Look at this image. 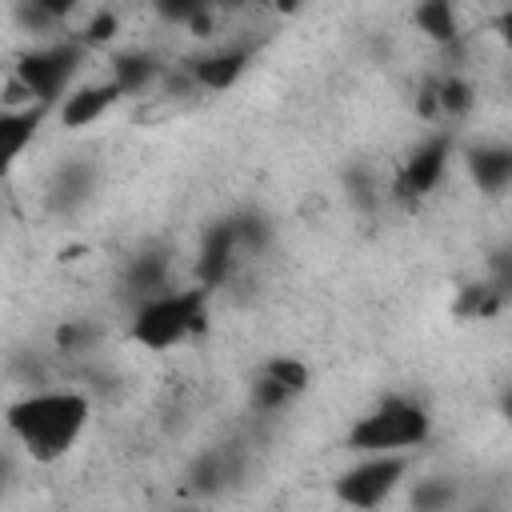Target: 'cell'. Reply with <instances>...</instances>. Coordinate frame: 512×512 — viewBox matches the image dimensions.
<instances>
[{"instance_id":"25","label":"cell","mask_w":512,"mask_h":512,"mask_svg":"<svg viewBox=\"0 0 512 512\" xmlns=\"http://www.w3.org/2000/svg\"><path fill=\"white\" fill-rule=\"evenodd\" d=\"M496 36L504 40V48H512V8H504V12L496 16Z\"/></svg>"},{"instance_id":"26","label":"cell","mask_w":512,"mask_h":512,"mask_svg":"<svg viewBox=\"0 0 512 512\" xmlns=\"http://www.w3.org/2000/svg\"><path fill=\"white\" fill-rule=\"evenodd\" d=\"M500 416H504V420L512 424V388H508V392L500 396Z\"/></svg>"},{"instance_id":"22","label":"cell","mask_w":512,"mask_h":512,"mask_svg":"<svg viewBox=\"0 0 512 512\" xmlns=\"http://www.w3.org/2000/svg\"><path fill=\"white\" fill-rule=\"evenodd\" d=\"M92 340H96V328L84 320H64L56 328V348H64V352H84Z\"/></svg>"},{"instance_id":"13","label":"cell","mask_w":512,"mask_h":512,"mask_svg":"<svg viewBox=\"0 0 512 512\" xmlns=\"http://www.w3.org/2000/svg\"><path fill=\"white\" fill-rule=\"evenodd\" d=\"M52 108L44 104H28V108H4L0 112V136H4V160L16 164L24 156V148L36 140L40 132V120L48 116Z\"/></svg>"},{"instance_id":"2","label":"cell","mask_w":512,"mask_h":512,"mask_svg":"<svg viewBox=\"0 0 512 512\" xmlns=\"http://www.w3.org/2000/svg\"><path fill=\"white\" fill-rule=\"evenodd\" d=\"M208 300H212V292L200 284L172 288V292L132 308L128 340L144 352H172L208 328Z\"/></svg>"},{"instance_id":"3","label":"cell","mask_w":512,"mask_h":512,"mask_svg":"<svg viewBox=\"0 0 512 512\" xmlns=\"http://www.w3.org/2000/svg\"><path fill=\"white\" fill-rule=\"evenodd\" d=\"M84 56H88V48L80 40H52V44L28 48L12 68L8 92H20V100H16L20 108H28V104L60 108V100L72 92V80H76Z\"/></svg>"},{"instance_id":"7","label":"cell","mask_w":512,"mask_h":512,"mask_svg":"<svg viewBox=\"0 0 512 512\" xmlns=\"http://www.w3.org/2000/svg\"><path fill=\"white\" fill-rule=\"evenodd\" d=\"M240 252H244V244H240V232H236V220L232 216L208 224L204 236H200V248H196V264H192L196 284L208 288V292H216L236 272Z\"/></svg>"},{"instance_id":"18","label":"cell","mask_w":512,"mask_h":512,"mask_svg":"<svg viewBox=\"0 0 512 512\" xmlns=\"http://www.w3.org/2000/svg\"><path fill=\"white\" fill-rule=\"evenodd\" d=\"M408 504H412V512H448L456 504V484L448 476H424L412 484Z\"/></svg>"},{"instance_id":"21","label":"cell","mask_w":512,"mask_h":512,"mask_svg":"<svg viewBox=\"0 0 512 512\" xmlns=\"http://www.w3.org/2000/svg\"><path fill=\"white\" fill-rule=\"evenodd\" d=\"M116 32H120V16H116L112 8H100V12H96L88 24H84V32H80L76 40H80V44L92 52V48H100V44L116 40Z\"/></svg>"},{"instance_id":"16","label":"cell","mask_w":512,"mask_h":512,"mask_svg":"<svg viewBox=\"0 0 512 512\" xmlns=\"http://www.w3.org/2000/svg\"><path fill=\"white\" fill-rule=\"evenodd\" d=\"M412 24L432 40V44H456L460 40V20H456V8L448 0H424L416 4L412 12Z\"/></svg>"},{"instance_id":"10","label":"cell","mask_w":512,"mask_h":512,"mask_svg":"<svg viewBox=\"0 0 512 512\" xmlns=\"http://www.w3.org/2000/svg\"><path fill=\"white\" fill-rule=\"evenodd\" d=\"M120 284L136 300V308L156 300V296H164V292H172V256L164 248H156V244L136 252V256H128Z\"/></svg>"},{"instance_id":"17","label":"cell","mask_w":512,"mask_h":512,"mask_svg":"<svg viewBox=\"0 0 512 512\" xmlns=\"http://www.w3.org/2000/svg\"><path fill=\"white\" fill-rule=\"evenodd\" d=\"M88 196H92V168H88V164H64L60 176H56V184H52L56 208L72 212V208H80Z\"/></svg>"},{"instance_id":"5","label":"cell","mask_w":512,"mask_h":512,"mask_svg":"<svg viewBox=\"0 0 512 512\" xmlns=\"http://www.w3.org/2000/svg\"><path fill=\"white\" fill-rule=\"evenodd\" d=\"M408 476V452H384V456H364L352 468H344L332 484L336 500L352 512H372L380 508Z\"/></svg>"},{"instance_id":"23","label":"cell","mask_w":512,"mask_h":512,"mask_svg":"<svg viewBox=\"0 0 512 512\" xmlns=\"http://www.w3.org/2000/svg\"><path fill=\"white\" fill-rule=\"evenodd\" d=\"M208 4H200V0H164L156 12H160V20H168V24H184V28H192V20L204 12Z\"/></svg>"},{"instance_id":"12","label":"cell","mask_w":512,"mask_h":512,"mask_svg":"<svg viewBox=\"0 0 512 512\" xmlns=\"http://www.w3.org/2000/svg\"><path fill=\"white\" fill-rule=\"evenodd\" d=\"M236 472H240V464H236V452L232 448H208V452H200L188 464L184 488L192 496H216V492H224L236 480Z\"/></svg>"},{"instance_id":"20","label":"cell","mask_w":512,"mask_h":512,"mask_svg":"<svg viewBox=\"0 0 512 512\" xmlns=\"http://www.w3.org/2000/svg\"><path fill=\"white\" fill-rule=\"evenodd\" d=\"M260 372H264V376H272L276 384H284L292 396H300V392L308 388V380H312V376H308V364H304V360H296V356H272V360H264V364H260Z\"/></svg>"},{"instance_id":"1","label":"cell","mask_w":512,"mask_h":512,"mask_svg":"<svg viewBox=\"0 0 512 512\" xmlns=\"http://www.w3.org/2000/svg\"><path fill=\"white\" fill-rule=\"evenodd\" d=\"M92 420V400L76 388H40L8 404V432L36 464L64 460Z\"/></svg>"},{"instance_id":"8","label":"cell","mask_w":512,"mask_h":512,"mask_svg":"<svg viewBox=\"0 0 512 512\" xmlns=\"http://www.w3.org/2000/svg\"><path fill=\"white\" fill-rule=\"evenodd\" d=\"M252 64V44H220L184 64V76L204 92H228Z\"/></svg>"},{"instance_id":"15","label":"cell","mask_w":512,"mask_h":512,"mask_svg":"<svg viewBox=\"0 0 512 512\" xmlns=\"http://www.w3.org/2000/svg\"><path fill=\"white\" fill-rule=\"evenodd\" d=\"M160 72H164L160 60H156L152 52H144V48H128V52H116V56H112V80L120 84L124 96L144 92Z\"/></svg>"},{"instance_id":"24","label":"cell","mask_w":512,"mask_h":512,"mask_svg":"<svg viewBox=\"0 0 512 512\" xmlns=\"http://www.w3.org/2000/svg\"><path fill=\"white\" fill-rule=\"evenodd\" d=\"M504 296H512V252H504L500 260H496V280H492Z\"/></svg>"},{"instance_id":"14","label":"cell","mask_w":512,"mask_h":512,"mask_svg":"<svg viewBox=\"0 0 512 512\" xmlns=\"http://www.w3.org/2000/svg\"><path fill=\"white\" fill-rule=\"evenodd\" d=\"M472 104H476L472 84H468L464 76H452V72H448V76H440L436 84H428V92H424V116L440 112V116L456 120V116L472 112Z\"/></svg>"},{"instance_id":"4","label":"cell","mask_w":512,"mask_h":512,"mask_svg":"<svg viewBox=\"0 0 512 512\" xmlns=\"http://www.w3.org/2000/svg\"><path fill=\"white\" fill-rule=\"evenodd\" d=\"M432 436V416L412 396H384L372 412H364L348 428V448L360 456H384V452H408L420 448Z\"/></svg>"},{"instance_id":"11","label":"cell","mask_w":512,"mask_h":512,"mask_svg":"<svg viewBox=\"0 0 512 512\" xmlns=\"http://www.w3.org/2000/svg\"><path fill=\"white\" fill-rule=\"evenodd\" d=\"M464 164L480 192L496 196L512 188V144H476L464 152Z\"/></svg>"},{"instance_id":"9","label":"cell","mask_w":512,"mask_h":512,"mask_svg":"<svg viewBox=\"0 0 512 512\" xmlns=\"http://www.w3.org/2000/svg\"><path fill=\"white\" fill-rule=\"evenodd\" d=\"M120 100H124V92H120V84H116L112 76L100 80V84H80V88H72V92L60 100L56 120H60V128L80 132V128H88V124H96L100 116H108Z\"/></svg>"},{"instance_id":"19","label":"cell","mask_w":512,"mask_h":512,"mask_svg":"<svg viewBox=\"0 0 512 512\" xmlns=\"http://www.w3.org/2000/svg\"><path fill=\"white\" fill-rule=\"evenodd\" d=\"M500 304H504V292H500L496 284H468V288L460 292V300H456V316H464V320H484V316L500 312Z\"/></svg>"},{"instance_id":"6","label":"cell","mask_w":512,"mask_h":512,"mask_svg":"<svg viewBox=\"0 0 512 512\" xmlns=\"http://www.w3.org/2000/svg\"><path fill=\"white\" fill-rule=\"evenodd\" d=\"M448 160H452V136H448V132L428 136V140L416 144V148L408 152V160L400 164L392 192H396L400 200H420V196H428V192L444 180Z\"/></svg>"}]
</instances>
